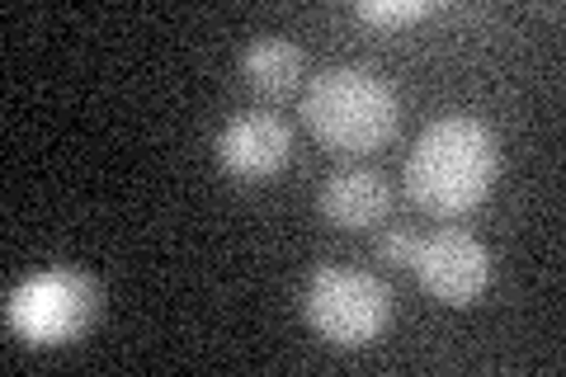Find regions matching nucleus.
<instances>
[{
    "label": "nucleus",
    "mask_w": 566,
    "mask_h": 377,
    "mask_svg": "<svg viewBox=\"0 0 566 377\" xmlns=\"http://www.w3.org/2000/svg\"><path fill=\"white\" fill-rule=\"evenodd\" d=\"M430 10V0H359V20L368 24H411L424 20Z\"/></svg>",
    "instance_id": "9"
},
{
    "label": "nucleus",
    "mask_w": 566,
    "mask_h": 377,
    "mask_svg": "<svg viewBox=\"0 0 566 377\" xmlns=\"http://www.w3.org/2000/svg\"><path fill=\"white\" fill-rule=\"evenodd\" d=\"M401 185L411 203L439 218L476 208L495 185V137L482 118L453 114L420 133V142L406 156Z\"/></svg>",
    "instance_id": "1"
},
{
    "label": "nucleus",
    "mask_w": 566,
    "mask_h": 377,
    "mask_svg": "<svg viewBox=\"0 0 566 377\" xmlns=\"http://www.w3.org/2000/svg\"><path fill=\"white\" fill-rule=\"evenodd\" d=\"M241 76L251 90H260V95H289L297 76H303V48L264 33V39H255L241 52Z\"/></svg>",
    "instance_id": "8"
},
{
    "label": "nucleus",
    "mask_w": 566,
    "mask_h": 377,
    "mask_svg": "<svg viewBox=\"0 0 566 377\" xmlns=\"http://www.w3.org/2000/svg\"><path fill=\"white\" fill-rule=\"evenodd\" d=\"M303 118L312 137L335 156L378 151L397 133L401 109L382 76L364 66H331L303 90Z\"/></svg>",
    "instance_id": "2"
},
{
    "label": "nucleus",
    "mask_w": 566,
    "mask_h": 377,
    "mask_svg": "<svg viewBox=\"0 0 566 377\" xmlns=\"http://www.w3.org/2000/svg\"><path fill=\"white\" fill-rule=\"evenodd\" d=\"M416 279L420 289L434 302H449V307H468V302L482 297L486 279H491V255L486 245L468 237V231H434L416 245Z\"/></svg>",
    "instance_id": "5"
},
{
    "label": "nucleus",
    "mask_w": 566,
    "mask_h": 377,
    "mask_svg": "<svg viewBox=\"0 0 566 377\" xmlns=\"http://www.w3.org/2000/svg\"><path fill=\"white\" fill-rule=\"evenodd\" d=\"M212 151H218V166L237 179H270L289 166L293 156V133L289 123L274 118V114H237L222 123L218 142H212Z\"/></svg>",
    "instance_id": "6"
},
{
    "label": "nucleus",
    "mask_w": 566,
    "mask_h": 377,
    "mask_svg": "<svg viewBox=\"0 0 566 377\" xmlns=\"http://www.w3.org/2000/svg\"><path fill=\"white\" fill-rule=\"evenodd\" d=\"M416 245H420V237H411V231H382V241H378V255L387 260V264H411L416 260Z\"/></svg>",
    "instance_id": "10"
},
{
    "label": "nucleus",
    "mask_w": 566,
    "mask_h": 377,
    "mask_svg": "<svg viewBox=\"0 0 566 377\" xmlns=\"http://www.w3.org/2000/svg\"><path fill=\"white\" fill-rule=\"evenodd\" d=\"M303 316L326 345L364 349L382 335L387 316H392V293H387L374 274H364V269L326 264L307 279Z\"/></svg>",
    "instance_id": "3"
},
{
    "label": "nucleus",
    "mask_w": 566,
    "mask_h": 377,
    "mask_svg": "<svg viewBox=\"0 0 566 377\" xmlns=\"http://www.w3.org/2000/svg\"><path fill=\"white\" fill-rule=\"evenodd\" d=\"M316 208H322V218L345 227V231H364L382 222V212L392 208V189H387V179L374 175V170H335L322 193H316Z\"/></svg>",
    "instance_id": "7"
},
{
    "label": "nucleus",
    "mask_w": 566,
    "mask_h": 377,
    "mask_svg": "<svg viewBox=\"0 0 566 377\" xmlns=\"http://www.w3.org/2000/svg\"><path fill=\"white\" fill-rule=\"evenodd\" d=\"M99 312V289L76 269H52L10 293V326L29 345H66Z\"/></svg>",
    "instance_id": "4"
}]
</instances>
